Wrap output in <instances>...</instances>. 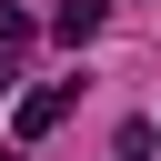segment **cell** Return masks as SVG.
<instances>
[{
  "mask_svg": "<svg viewBox=\"0 0 161 161\" xmlns=\"http://www.w3.org/2000/svg\"><path fill=\"white\" fill-rule=\"evenodd\" d=\"M70 101H80V91H70V80H50V91H30V101H20V111H10V121H20V141H40V131H50V121H60V111H70Z\"/></svg>",
  "mask_w": 161,
  "mask_h": 161,
  "instance_id": "cell-1",
  "label": "cell"
},
{
  "mask_svg": "<svg viewBox=\"0 0 161 161\" xmlns=\"http://www.w3.org/2000/svg\"><path fill=\"white\" fill-rule=\"evenodd\" d=\"M101 20H111V0H60V10H50V30H60L70 50H80V40H101Z\"/></svg>",
  "mask_w": 161,
  "mask_h": 161,
  "instance_id": "cell-2",
  "label": "cell"
},
{
  "mask_svg": "<svg viewBox=\"0 0 161 161\" xmlns=\"http://www.w3.org/2000/svg\"><path fill=\"white\" fill-rule=\"evenodd\" d=\"M0 50H30V10H0Z\"/></svg>",
  "mask_w": 161,
  "mask_h": 161,
  "instance_id": "cell-3",
  "label": "cell"
}]
</instances>
